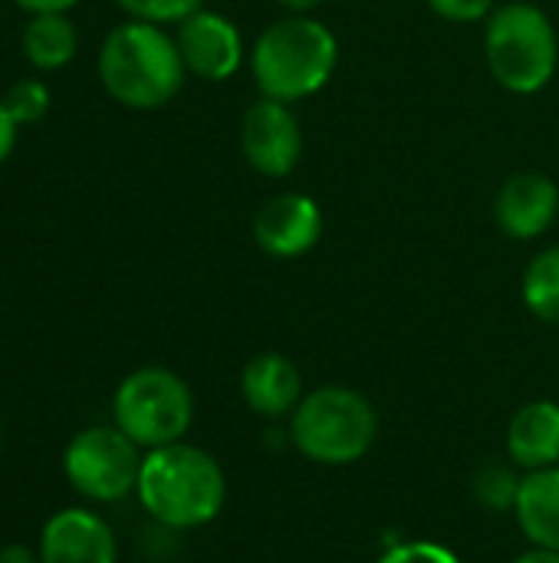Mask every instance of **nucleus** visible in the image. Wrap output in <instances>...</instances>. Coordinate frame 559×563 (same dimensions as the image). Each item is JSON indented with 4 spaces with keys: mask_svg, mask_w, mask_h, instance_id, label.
<instances>
[{
    "mask_svg": "<svg viewBox=\"0 0 559 563\" xmlns=\"http://www.w3.org/2000/svg\"><path fill=\"white\" fill-rule=\"evenodd\" d=\"M135 495L152 521L171 531L211 525L227 501V478L214 455L198 445L175 442L145 452Z\"/></svg>",
    "mask_w": 559,
    "mask_h": 563,
    "instance_id": "obj_1",
    "label": "nucleus"
},
{
    "mask_svg": "<svg viewBox=\"0 0 559 563\" xmlns=\"http://www.w3.org/2000/svg\"><path fill=\"white\" fill-rule=\"evenodd\" d=\"M185 59L175 36L158 23L125 20L109 30L99 49L102 89L125 109L152 112L168 106L185 86Z\"/></svg>",
    "mask_w": 559,
    "mask_h": 563,
    "instance_id": "obj_2",
    "label": "nucleus"
},
{
    "mask_svg": "<svg viewBox=\"0 0 559 563\" xmlns=\"http://www.w3.org/2000/svg\"><path fill=\"white\" fill-rule=\"evenodd\" d=\"M339 63V43L333 30L313 16L293 13L267 26L250 53L257 89L267 99L297 102L320 92Z\"/></svg>",
    "mask_w": 559,
    "mask_h": 563,
    "instance_id": "obj_3",
    "label": "nucleus"
},
{
    "mask_svg": "<svg viewBox=\"0 0 559 563\" xmlns=\"http://www.w3.org/2000/svg\"><path fill=\"white\" fill-rule=\"evenodd\" d=\"M379 435L372 402L349 386H320L290 416V442L316 465L343 468L369 455Z\"/></svg>",
    "mask_w": 559,
    "mask_h": 563,
    "instance_id": "obj_4",
    "label": "nucleus"
},
{
    "mask_svg": "<svg viewBox=\"0 0 559 563\" xmlns=\"http://www.w3.org/2000/svg\"><path fill=\"white\" fill-rule=\"evenodd\" d=\"M484 53L494 79L517 96H534L557 76V30L550 16L527 0L504 3L491 13Z\"/></svg>",
    "mask_w": 559,
    "mask_h": 563,
    "instance_id": "obj_5",
    "label": "nucleus"
},
{
    "mask_svg": "<svg viewBox=\"0 0 559 563\" xmlns=\"http://www.w3.org/2000/svg\"><path fill=\"white\" fill-rule=\"evenodd\" d=\"M112 416L138 449L152 452L185 442L194 422V396L178 373L165 366H145L119 383Z\"/></svg>",
    "mask_w": 559,
    "mask_h": 563,
    "instance_id": "obj_6",
    "label": "nucleus"
},
{
    "mask_svg": "<svg viewBox=\"0 0 559 563\" xmlns=\"http://www.w3.org/2000/svg\"><path fill=\"white\" fill-rule=\"evenodd\" d=\"M142 459V449L119 426H89L66 445L63 472L82 498L112 505L135 492Z\"/></svg>",
    "mask_w": 559,
    "mask_h": 563,
    "instance_id": "obj_7",
    "label": "nucleus"
},
{
    "mask_svg": "<svg viewBox=\"0 0 559 563\" xmlns=\"http://www.w3.org/2000/svg\"><path fill=\"white\" fill-rule=\"evenodd\" d=\"M241 152L264 178H287L303 155V132L293 109L280 99H257L241 122Z\"/></svg>",
    "mask_w": 559,
    "mask_h": 563,
    "instance_id": "obj_8",
    "label": "nucleus"
},
{
    "mask_svg": "<svg viewBox=\"0 0 559 563\" xmlns=\"http://www.w3.org/2000/svg\"><path fill=\"white\" fill-rule=\"evenodd\" d=\"M175 43L185 59V69L208 82L231 79L244 63L241 30L214 10H198L188 20H181Z\"/></svg>",
    "mask_w": 559,
    "mask_h": 563,
    "instance_id": "obj_9",
    "label": "nucleus"
},
{
    "mask_svg": "<svg viewBox=\"0 0 559 563\" xmlns=\"http://www.w3.org/2000/svg\"><path fill=\"white\" fill-rule=\"evenodd\" d=\"M323 238V211L310 195L283 191L270 198L254 218V241L277 261L310 254Z\"/></svg>",
    "mask_w": 559,
    "mask_h": 563,
    "instance_id": "obj_10",
    "label": "nucleus"
},
{
    "mask_svg": "<svg viewBox=\"0 0 559 563\" xmlns=\"http://www.w3.org/2000/svg\"><path fill=\"white\" fill-rule=\"evenodd\" d=\"M559 214L557 181L544 172H521L504 181L494 201L497 228L514 241L544 238Z\"/></svg>",
    "mask_w": 559,
    "mask_h": 563,
    "instance_id": "obj_11",
    "label": "nucleus"
},
{
    "mask_svg": "<svg viewBox=\"0 0 559 563\" xmlns=\"http://www.w3.org/2000/svg\"><path fill=\"white\" fill-rule=\"evenodd\" d=\"M40 561L43 563H115L119 548L112 528L86 511L66 508L56 511L40 534Z\"/></svg>",
    "mask_w": 559,
    "mask_h": 563,
    "instance_id": "obj_12",
    "label": "nucleus"
},
{
    "mask_svg": "<svg viewBox=\"0 0 559 563\" xmlns=\"http://www.w3.org/2000/svg\"><path fill=\"white\" fill-rule=\"evenodd\" d=\"M241 396L264 419H290L303 399V376L283 353H260L241 373Z\"/></svg>",
    "mask_w": 559,
    "mask_h": 563,
    "instance_id": "obj_13",
    "label": "nucleus"
},
{
    "mask_svg": "<svg viewBox=\"0 0 559 563\" xmlns=\"http://www.w3.org/2000/svg\"><path fill=\"white\" fill-rule=\"evenodd\" d=\"M507 459L524 472L559 465V402L537 399L514 412L507 426Z\"/></svg>",
    "mask_w": 559,
    "mask_h": 563,
    "instance_id": "obj_14",
    "label": "nucleus"
},
{
    "mask_svg": "<svg viewBox=\"0 0 559 563\" xmlns=\"http://www.w3.org/2000/svg\"><path fill=\"white\" fill-rule=\"evenodd\" d=\"M514 518L530 548L559 551V465L524 475Z\"/></svg>",
    "mask_w": 559,
    "mask_h": 563,
    "instance_id": "obj_15",
    "label": "nucleus"
},
{
    "mask_svg": "<svg viewBox=\"0 0 559 563\" xmlns=\"http://www.w3.org/2000/svg\"><path fill=\"white\" fill-rule=\"evenodd\" d=\"M76 46L79 36L66 13H33L23 26V53L43 73L63 69L76 56Z\"/></svg>",
    "mask_w": 559,
    "mask_h": 563,
    "instance_id": "obj_16",
    "label": "nucleus"
},
{
    "mask_svg": "<svg viewBox=\"0 0 559 563\" xmlns=\"http://www.w3.org/2000/svg\"><path fill=\"white\" fill-rule=\"evenodd\" d=\"M521 297L537 320L559 323V244L540 251L530 261V267L524 271Z\"/></svg>",
    "mask_w": 559,
    "mask_h": 563,
    "instance_id": "obj_17",
    "label": "nucleus"
},
{
    "mask_svg": "<svg viewBox=\"0 0 559 563\" xmlns=\"http://www.w3.org/2000/svg\"><path fill=\"white\" fill-rule=\"evenodd\" d=\"M521 482L511 468L504 465H488L478 472L474 478V498L491 508V511H504V508H514L517 505V495H521Z\"/></svg>",
    "mask_w": 559,
    "mask_h": 563,
    "instance_id": "obj_18",
    "label": "nucleus"
},
{
    "mask_svg": "<svg viewBox=\"0 0 559 563\" xmlns=\"http://www.w3.org/2000/svg\"><path fill=\"white\" fill-rule=\"evenodd\" d=\"M3 106L10 109L16 125H33L49 112V89L43 79H16L3 96Z\"/></svg>",
    "mask_w": 559,
    "mask_h": 563,
    "instance_id": "obj_19",
    "label": "nucleus"
},
{
    "mask_svg": "<svg viewBox=\"0 0 559 563\" xmlns=\"http://www.w3.org/2000/svg\"><path fill=\"white\" fill-rule=\"evenodd\" d=\"M132 20H145V23H181L191 13L201 10L204 0H115Z\"/></svg>",
    "mask_w": 559,
    "mask_h": 563,
    "instance_id": "obj_20",
    "label": "nucleus"
},
{
    "mask_svg": "<svg viewBox=\"0 0 559 563\" xmlns=\"http://www.w3.org/2000/svg\"><path fill=\"white\" fill-rule=\"evenodd\" d=\"M379 563H461V558L438 541H405L389 548Z\"/></svg>",
    "mask_w": 559,
    "mask_h": 563,
    "instance_id": "obj_21",
    "label": "nucleus"
},
{
    "mask_svg": "<svg viewBox=\"0 0 559 563\" xmlns=\"http://www.w3.org/2000/svg\"><path fill=\"white\" fill-rule=\"evenodd\" d=\"M428 7L451 23H478L494 10V0H428Z\"/></svg>",
    "mask_w": 559,
    "mask_h": 563,
    "instance_id": "obj_22",
    "label": "nucleus"
},
{
    "mask_svg": "<svg viewBox=\"0 0 559 563\" xmlns=\"http://www.w3.org/2000/svg\"><path fill=\"white\" fill-rule=\"evenodd\" d=\"M16 119L10 115V109L3 106V99H0V165L13 155V148H16Z\"/></svg>",
    "mask_w": 559,
    "mask_h": 563,
    "instance_id": "obj_23",
    "label": "nucleus"
},
{
    "mask_svg": "<svg viewBox=\"0 0 559 563\" xmlns=\"http://www.w3.org/2000/svg\"><path fill=\"white\" fill-rule=\"evenodd\" d=\"M26 13H66L72 10L79 0H16Z\"/></svg>",
    "mask_w": 559,
    "mask_h": 563,
    "instance_id": "obj_24",
    "label": "nucleus"
},
{
    "mask_svg": "<svg viewBox=\"0 0 559 563\" xmlns=\"http://www.w3.org/2000/svg\"><path fill=\"white\" fill-rule=\"evenodd\" d=\"M0 563H36V558L26 544H7L0 548Z\"/></svg>",
    "mask_w": 559,
    "mask_h": 563,
    "instance_id": "obj_25",
    "label": "nucleus"
},
{
    "mask_svg": "<svg viewBox=\"0 0 559 563\" xmlns=\"http://www.w3.org/2000/svg\"><path fill=\"white\" fill-rule=\"evenodd\" d=\"M514 563H559V551H547V548H530L524 551Z\"/></svg>",
    "mask_w": 559,
    "mask_h": 563,
    "instance_id": "obj_26",
    "label": "nucleus"
},
{
    "mask_svg": "<svg viewBox=\"0 0 559 563\" xmlns=\"http://www.w3.org/2000/svg\"><path fill=\"white\" fill-rule=\"evenodd\" d=\"M287 10H293V13H310V10H316L323 0H280Z\"/></svg>",
    "mask_w": 559,
    "mask_h": 563,
    "instance_id": "obj_27",
    "label": "nucleus"
}]
</instances>
